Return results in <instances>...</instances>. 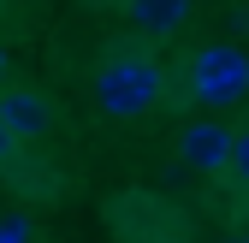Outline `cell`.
<instances>
[{
	"instance_id": "cell-5",
	"label": "cell",
	"mask_w": 249,
	"mask_h": 243,
	"mask_svg": "<svg viewBox=\"0 0 249 243\" xmlns=\"http://www.w3.org/2000/svg\"><path fill=\"white\" fill-rule=\"evenodd\" d=\"M131 24L148 42H172L190 24V0H131Z\"/></svg>"
},
{
	"instance_id": "cell-8",
	"label": "cell",
	"mask_w": 249,
	"mask_h": 243,
	"mask_svg": "<svg viewBox=\"0 0 249 243\" xmlns=\"http://www.w3.org/2000/svg\"><path fill=\"white\" fill-rule=\"evenodd\" d=\"M12 148H18V137L6 131V119H0V166H6V160H12Z\"/></svg>"
},
{
	"instance_id": "cell-3",
	"label": "cell",
	"mask_w": 249,
	"mask_h": 243,
	"mask_svg": "<svg viewBox=\"0 0 249 243\" xmlns=\"http://www.w3.org/2000/svg\"><path fill=\"white\" fill-rule=\"evenodd\" d=\"M231 160V131L220 119H190L178 131V166H190L196 178H220Z\"/></svg>"
},
{
	"instance_id": "cell-7",
	"label": "cell",
	"mask_w": 249,
	"mask_h": 243,
	"mask_svg": "<svg viewBox=\"0 0 249 243\" xmlns=\"http://www.w3.org/2000/svg\"><path fill=\"white\" fill-rule=\"evenodd\" d=\"M0 243H30V220H24V214H12L6 226H0Z\"/></svg>"
},
{
	"instance_id": "cell-4",
	"label": "cell",
	"mask_w": 249,
	"mask_h": 243,
	"mask_svg": "<svg viewBox=\"0 0 249 243\" xmlns=\"http://www.w3.org/2000/svg\"><path fill=\"white\" fill-rule=\"evenodd\" d=\"M0 119H6V131L18 142H30V137H48L53 107H48L42 89H6V95H0Z\"/></svg>"
},
{
	"instance_id": "cell-9",
	"label": "cell",
	"mask_w": 249,
	"mask_h": 243,
	"mask_svg": "<svg viewBox=\"0 0 249 243\" xmlns=\"http://www.w3.org/2000/svg\"><path fill=\"white\" fill-rule=\"evenodd\" d=\"M237 243H249V237H237Z\"/></svg>"
},
{
	"instance_id": "cell-1",
	"label": "cell",
	"mask_w": 249,
	"mask_h": 243,
	"mask_svg": "<svg viewBox=\"0 0 249 243\" xmlns=\"http://www.w3.org/2000/svg\"><path fill=\"white\" fill-rule=\"evenodd\" d=\"M154 101H160V66H154L142 48L107 53V66L95 71V107H101V119L131 125V119H142Z\"/></svg>"
},
{
	"instance_id": "cell-2",
	"label": "cell",
	"mask_w": 249,
	"mask_h": 243,
	"mask_svg": "<svg viewBox=\"0 0 249 243\" xmlns=\"http://www.w3.org/2000/svg\"><path fill=\"white\" fill-rule=\"evenodd\" d=\"M190 89L202 107H237L249 95V53L237 42H208L190 59Z\"/></svg>"
},
{
	"instance_id": "cell-6",
	"label": "cell",
	"mask_w": 249,
	"mask_h": 243,
	"mask_svg": "<svg viewBox=\"0 0 249 243\" xmlns=\"http://www.w3.org/2000/svg\"><path fill=\"white\" fill-rule=\"evenodd\" d=\"M226 172L237 178V184H249V125L231 131V160H226Z\"/></svg>"
}]
</instances>
